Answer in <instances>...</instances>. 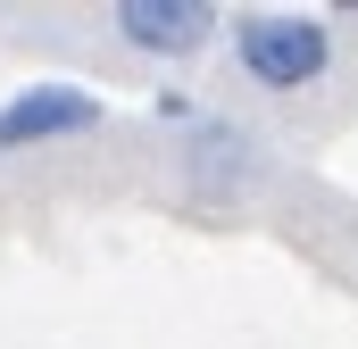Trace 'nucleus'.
Segmentation results:
<instances>
[{"label": "nucleus", "instance_id": "obj_4", "mask_svg": "<svg viewBox=\"0 0 358 349\" xmlns=\"http://www.w3.org/2000/svg\"><path fill=\"white\" fill-rule=\"evenodd\" d=\"M183 167H192L200 191H242V183L259 174V133L234 125V117H200L192 142H183Z\"/></svg>", "mask_w": 358, "mask_h": 349}, {"label": "nucleus", "instance_id": "obj_1", "mask_svg": "<svg viewBox=\"0 0 358 349\" xmlns=\"http://www.w3.org/2000/svg\"><path fill=\"white\" fill-rule=\"evenodd\" d=\"M234 67L259 91H308L334 67V25L300 17V8H250V17H234Z\"/></svg>", "mask_w": 358, "mask_h": 349}, {"label": "nucleus", "instance_id": "obj_2", "mask_svg": "<svg viewBox=\"0 0 358 349\" xmlns=\"http://www.w3.org/2000/svg\"><path fill=\"white\" fill-rule=\"evenodd\" d=\"M100 125V100L84 84H59V75H42V84H17L0 100V150H42V142H67V133H92Z\"/></svg>", "mask_w": 358, "mask_h": 349}, {"label": "nucleus", "instance_id": "obj_3", "mask_svg": "<svg viewBox=\"0 0 358 349\" xmlns=\"http://www.w3.org/2000/svg\"><path fill=\"white\" fill-rule=\"evenodd\" d=\"M217 8L208 0H125L117 8V34L134 42V50H150V59H200L208 42H217Z\"/></svg>", "mask_w": 358, "mask_h": 349}]
</instances>
